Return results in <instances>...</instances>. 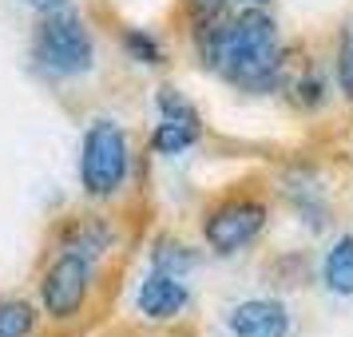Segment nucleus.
I'll use <instances>...</instances> for the list:
<instances>
[{
    "instance_id": "nucleus-1",
    "label": "nucleus",
    "mask_w": 353,
    "mask_h": 337,
    "mask_svg": "<svg viewBox=\"0 0 353 337\" xmlns=\"http://www.w3.org/2000/svg\"><path fill=\"white\" fill-rule=\"evenodd\" d=\"M199 48L210 72H219L242 92H274L282 83L278 28L262 8H246L199 32Z\"/></svg>"
},
{
    "instance_id": "nucleus-2",
    "label": "nucleus",
    "mask_w": 353,
    "mask_h": 337,
    "mask_svg": "<svg viewBox=\"0 0 353 337\" xmlns=\"http://www.w3.org/2000/svg\"><path fill=\"white\" fill-rule=\"evenodd\" d=\"M32 56L48 76L72 80V76L92 72V64H96V44H92V32L83 28L80 17L56 8V12H44V20L36 24Z\"/></svg>"
},
{
    "instance_id": "nucleus-3",
    "label": "nucleus",
    "mask_w": 353,
    "mask_h": 337,
    "mask_svg": "<svg viewBox=\"0 0 353 337\" xmlns=\"http://www.w3.org/2000/svg\"><path fill=\"white\" fill-rule=\"evenodd\" d=\"M128 167H131V147L123 127L115 119H96L83 135V151H80L83 191L92 198H112L128 183Z\"/></svg>"
},
{
    "instance_id": "nucleus-4",
    "label": "nucleus",
    "mask_w": 353,
    "mask_h": 337,
    "mask_svg": "<svg viewBox=\"0 0 353 337\" xmlns=\"http://www.w3.org/2000/svg\"><path fill=\"white\" fill-rule=\"evenodd\" d=\"M266 203L254 194H230L219 198L203 214V242L214 254H239L266 230Z\"/></svg>"
},
{
    "instance_id": "nucleus-5",
    "label": "nucleus",
    "mask_w": 353,
    "mask_h": 337,
    "mask_svg": "<svg viewBox=\"0 0 353 337\" xmlns=\"http://www.w3.org/2000/svg\"><path fill=\"white\" fill-rule=\"evenodd\" d=\"M92 294V262L80 254H56L52 266L40 278V309L52 321H72L80 318V309L88 305Z\"/></svg>"
},
{
    "instance_id": "nucleus-6",
    "label": "nucleus",
    "mask_w": 353,
    "mask_h": 337,
    "mask_svg": "<svg viewBox=\"0 0 353 337\" xmlns=\"http://www.w3.org/2000/svg\"><path fill=\"white\" fill-rule=\"evenodd\" d=\"M155 103H159V123H155V135H151L155 155H183L187 147L203 139V115L194 112V103H187L175 88H163Z\"/></svg>"
},
{
    "instance_id": "nucleus-7",
    "label": "nucleus",
    "mask_w": 353,
    "mask_h": 337,
    "mask_svg": "<svg viewBox=\"0 0 353 337\" xmlns=\"http://www.w3.org/2000/svg\"><path fill=\"white\" fill-rule=\"evenodd\" d=\"M191 302V289L183 286V278L179 274H167V270H155L143 278V286H139V314L147 321H175L183 318V309Z\"/></svg>"
},
{
    "instance_id": "nucleus-8",
    "label": "nucleus",
    "mask_w": 353,
    "mask_h": 337,
    "mask_svg": "<svg viewBox=\"0 0 353 337\" xmlns=\"http://www.w3.org/2000/svg\"><path fill=\"white\" fill-rule=\"evenodd\" d=\"M230 334L234 337H286L290 334V314L274 298H250L234 305L230 314Z\"/></svg>"
},
{
    "instance_id": "nucleus-9",
    "label": "nucleus",
    "mask_w": 353,
    "mask_h": 337,
    "mask_svg": "<svg viewBox=\"0 0 353 337\" xmlns=\"http://www.w3.org/2000/svg\"><path fill=\"white\" fill-rule=\"evenodd\" d=\"M112 246V226L103 218H72L64 226V246L60 254H80V258H99L103 250Z\"/></svg>"
},
{
    "instance_id": "nucleus-10",
    "label": "nucleus",
    "mask_w": 353,
    "mask_h": 337,
    "mask_svg": "<svg viewBox=\"0 0 353 337\" xmlns=\"http://www.w3.org/2000/svg\"><path fill=\"white\" fill-rule=\"evenodd\" d=\"M325 286L341 294V298H350L353 294V234L334 242V250L325 254Z\"/></svg>"
},
{
    "instance_id": "nucleus-11",
    "label": "nucleus",
    "mask_w": 353,
    "mask_h": 337,
    "mask_svg": "<svg viewBox=\"0 0 353 337\" xmlns=\"http://www.w3.org/2000/svg\"><path fill=\"white\" fill-rule=\"evenodd\" d=\"M36 325H40V314L32 302H24V298L0 302V337H32Z\"/></svg>"
},
{
    "instance_id": "nucleus-12",
    "label": "nucleus",
    "mask_w": 353,
    "mask_h": 337,
    "mask_svg": "<svg viewBox=\"0 0 353 337\" xmlns=\"http://www.w3.org/2000/svg\"><path fill=\"white\" fill-rule=\"evenodd\" d=\"M119 40H123V48H128L131 60H139V64H163L159 40H155V36H147L143 28H123Z\"/></svg>"
},
{
    "instance_id": "nucleus-13",
    "label": "nucleus",
    "mask_w": 353,
    "mask_h": 337,
    "mask_svg": "<svg viewBox=\"0 0 353 337\" xmlns=\"http://www.w3.org/2000/svg\"><path fill=\"white\" fill-rule=\"evenodd\" d=\"M187 12H191V24L203 32V28H210V24L226 20L230 0H187Z\"/></svg>"
},
{
    "instance_id": "nucleus-14",
    "label": "nucleus",
    "mask_w": 353,
    "mask_h": 337,
    "mask_svg": "<svg viewBox=\"0 0 353 337\" xmlns=\"http://www.w3.org/2000/svg\"><path fill=\"white\" fill-rule=\"evenodd\" d=\"M194 266V254L187 246H179V242H159V250H155V270H167V274H179Z\"/></svg>"
},
{
    "instance_id": "nucleus-15",
    "label": "nucleus",
    "mask_w": 353,
    "mask_h": 337,
    "mask_svg": "<svg viewBox=\"0 0 353 337\" xmlns=\"http://www.w3.org/2000/svg\"><path fill=\"white\" fill-rule=\"evenodd\" d=\"M337 80L345 99H353V24L341 32V44H337Z\"/></svg>"
},
{
    "instance_id": "nucleus-16",
    "label": "nucleus",
    "mask_w": 353,
    "mask_h": 337,
    "mask_svg": "<svg viewBox=\"0 0 353 337\" xmlns=\"http://www.w3.org/2000/svg\"><path fill=\"white\" fill-rule=\"evenodd\" d=\"M28 8H36V12H56V8H64L68 0H24Z\"/></svg>"
},
{
    "instance_id": "nucleus-17",
    "label": "nucleus",
    "mask_w": 353,
    "mask_h": 337,
    "mask_svg": "<svg viewBox=\"0 0 353 337\" xmlns=\"http://www.w3.org/2000/svg\"><path fill=\"white\" fill-rule=\"evenodd\" d=\"M239 4H250V8H262V4H270V0H239Z\"/></svg>"
}]
</instances>
